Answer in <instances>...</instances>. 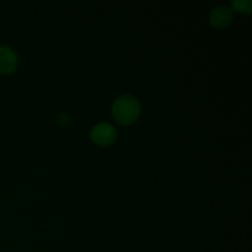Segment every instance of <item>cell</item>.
<instances>
[{
  "mask_svg": "<svg viewBox=\"0 0 252 252\" xmlns=\"http://www.w3.org/2000/svg\"><path fill=\"white\" fill-rule=\"evenodd\" d=\"M112 115L121 125H132L140 115L139 102L133 96H121L113 103Z\"/></svg>",
  "mask_w": 252,
  "mask_h": 252,
  "instance_id": "6da1fadb",
  "label": "cell"
},
{
  "mask_svg": "<svg viewBox=\"0 0 252 252\" xmlns=\"http://www.w3.org/2000/svg\"><path fill=\"white\" fill-rule=\"evenodd\" d=\"M91 138L98 145H110L116 139V130L108 123H100L91 130Z\"/></svg>",
  "mask_w": 252,
  "mask_h": 252,
  "instance_id": "7a4b0ae2",
  "label": "cell"
},
{
  "mask_svg": "<svg viewBox=\"0 0 252 252\" xmlns=\"http://www.w3.org/2000/svg\"><path fill=\"white\" fill-rule=\"evenodd\" d=\"M17 57L11 48L0 46V74H9L16 69Z\"/></svg>",
  "mask_w": 252,
  "mask_h": 252,
  "instance_id": "3957f363",
  "label": "cell"
},
{
  "mask_svg": "<svg viewBox=\"0 0 252 252\" xmlns=\"http://www.w3.org/2000/svg\"><path fill=\"white\" fill-rule=\"evenodd\" d=\"M209 20L214 27L221 29L230 24V21L233 20V11L226 6H218L212 10Z\"/></svg>",
  "mask_w": 252,
  "mask_h": 252,
  "instance_id": "277c9868",
  "label": "cell"
},
{
  "mask_svg": "<svg viewBox=\"0 0 252 252\" xmlns=\"http://www.w3.org/2000/svg\"><path fill=\"white\" fill-rule=\"evenodd\" d=\"M233 7L239 12H244V14H249L251 12V2L249 0H238V1H233Z\"/></svg>",
  "mask_w": 252,
  "mask_h": 252,
  "instance_id": "5b68a950",
  "label": "cell"
}]
</instances>
